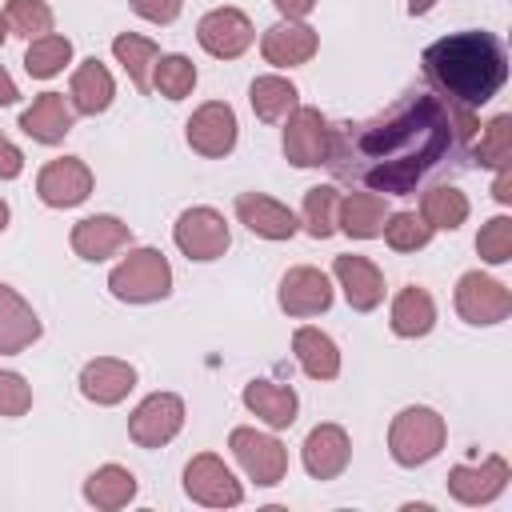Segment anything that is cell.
<instances>
[{"mask_svg":"<svg viewBox=\"0 0 512 512\" xmlns=\"http://www.w3.org/2000/svg\"><path fill=\"white\" fill-rule=\"evenodd\" d=\"M16 96H20V92H16L12 76H8L4 68H0V104H16Z\"/></svg>","mask_w":512,"mask_h":512,"instance_id":"cell-45","label":"cell"},{"mask_svg":"<svg viewBox=\"0 0 512 512\" xmlns=\"http://www.w3.org/2000/svg\"><path fill=\"white\" fill-rule=\"evenodd\" d=\"M132 388H136V368L128 360L100 356V360H88L80 372V392L92 404H120Z\"/></svg>","mask_w":512,"mask_h":512,"instance_id":"cell-20","label":"cell"},{"mask_svg":"<svg viewBox=\"0 0 512 512\" xmlns=\"http://www.w3.org/2000/svg\"><path fill=\"white\" fill-rule=\"evenodd\" d=\"M228 448H232V456L240 460V468H244L260 488L280 484L284 472H288V452H284V444H280L276 436H264V432H256V428H232Z\"/></svg>","mask_w":512,"mask_h":512,"instance_id":"cell-5","label":"cell"},{"mask_svg":"<svg viewBox=\"0 0 512 512\" xmlns=\"http://www.w3.org/2000/svg\"><path fill=\"white\" fill-rule=\"evenodd\" d=\"M456 312L468 324H500L512 312V292L484 272H464L456 284Z\"/></svg>","mask_w":512,"mask_h":512,"instance_id":"cell-10","label":"cell"},{"mask_svg":"<svg viewBox=\"0 0 512 512\" xmlns=\"http://www.w3.org/2000/svg\"><path fill=\"white\" fill-rule=\"evenodd\" d=\"M352 460L348 432L340 424H316L304 440V468L312 480H336Z\"/></svg>","mask_w":512,"mask_h":512,"instance_id":"cell-16","label":"cell"},{"mask_svg":"<svg viewBox=\"0 0 512 512\" xmlns=\"http://www.w3.org/2000/svg\"><path fill=\"white\" fill-rule=\"evenodd\" d=\"M292 352H296L300 368H304L312 380H336V376H340V352H336L332 336H324L320 328H296Z\"/></svg>","mask_w":512,"mask_h":512,"instance_id":"cell-28","label":"cell"},{"mask_svg":"<svg viewBox=\"0 0 512 512\" xmlns=\"http://www.w3.org/2000/svg\"><path fill=\"white\" fill-rule=\"evenodd\" d=\"M4 20L16 36H28V40H40L52 32V8L44 0H8Z\"/></svg>","mask_w":512,"mask_h":512,"instance_id":"cell-38","label":"cell"},{"mask_svg":"<svg viewBox=\"0 0 512 512\" xmlns=\"http://www.w3.org/2000/svg\"><path fill=\"white\" fill-rule=\"evenodd\" d=\"M492 196H496L500 204H512V168H500V176H496V184H492Z\"/></svg>","mask_w":512,"mask_h":512,"instance_id":"cell-44","label":"cell"},{"mask_svg":"<svg viewBox=\"0 0 512 512\" xmlns=\"http://www.w3.org/2000/svg\"><path fill=\"white\" fill-rule=\"evenodd\" d=\"M336 204H340V192L332 184H316V188L304 192V228H308V236L328 240L336 232Z\"/></svg>","mask_w":512,"mask_h":512,"instance_id":"cell-34","label":"cell"},{"mask_svg":"<svg viewBox=\"0 0 512 512\" xmlns=\"http://www.w3.org/2000/svg\"><path fill=\"white\" fill-rule=\"evenodd\" d=\"M432 4H436V0H408V12H412V16H424Z\"/></svg>","mask_w":512,"mask_h":512,"instance_id":"cell-46","label":"cell"},{"mask_svg":"<svg viewBox=\"0 0 512 512\" xmlns=\"http://www.w3.org/2000/svg\"><path fill=\"white\" fill-rule=\"evenodd\" d=\"M196 40L204 52H212L220 60H236L252 44V20L240 8H212L196 24Z\"/></svg>","mask_w":512,"mask_h":512,"instance_id":"cell-13","label":"cell"},{"mask_svg":"<svg viewBox=\"0 0 512 512\" xmlns=\"http://www.w3.org/2000/svg\"><path fill=\"white\" fill-rule=\"evenodd\" d=\"M20 168H24L20 148L0 132V180H16V176H20Z\"/></svg>","mask_w":512,"mask_h":512,"instance_id":"cell-42","label":"cell"},{"mask_svg":"<svg viewBox=\"0 0 512 512\" xmlns=\"http://www.w3.org/2000/svg\"><path fill=\"white\" fill-rule=\"evenodd\" d=\"M428 84L448 96V104L480 108L488 104L508 80L504 44L492 32H452L424 48L420 56Z\"/></svg>","mask_w":512,"mask_h":512,"instance_id":"cell-2","label":"cell"},{"mask_svg":"<svg viewBox=\"0 0 512 512\" xmlns=\"http://www.w3.org/2000/svg\"><path fill=\"white\" fill-rule=\"evenodd\" d=\"M236 216L248 232L264 236V240H292L296 228H300L292 208H284L280 200H272L264 192H240L236 196Z\"/></svg>","mask_w":512,"mask_h":512,"instance_id":"cell-17","label":"cell"},{"mask_svg":"<svg viewBox=\"0 0 512 512\" xmlns=\"http://www.w3.org/2000/svg\"><path fill=\"white\" fill-rule=\"evenodd\" d=\"M4 228H8V204L0 200V232H4Z\"/></svg>","mask_w":512,"mask_h":512,"instance_id":"cell-47","label":"cell"},{"mask_svg":"<svg viewBox=\"0 0 512 512\" xmlns=\"http://www.w3.org/2000/svg\"><path fill=\"white\" fill-rule=\"evenodd\" d=\"M432 324H436V304H432V296H428L424 288H416V284L400 288L396 300H392V332L404 336V340H416V336H428Z\"/></svg>","mask_w":512,"mask_h":512,"instance_id":"cell-27","label":"cell"},{"mask_svg":"<svg viewBox=\"0 0 512 512\" xmlns=\"http://www.w3.org/2000/svg\"><path fill=\"white\" fill-rule=\"evenodd\" d=\"M332 272H336V280L344 288V300L356 312H372L384 300V276L368 256H336Z\"/></svg>","mask_w":512,"mask_h":512,"instance_id":"cell-19","label":"cell"},{"mask_svg":"<svg viewBox=\"0 0 512 512\" xmlns=\"http://www.w3.org/2000/svg\"><path fill=\"white\" fill-rule=\"evenodd\" d=\"M184 492L196 500V504H208V508H232L244 500L240 492V480L228 472V464L212 452H200L188 460L184 468Z\"/></svg>","mask_w":512,"mask_h":512,"instance_id":"cell-8","label":"cell"},{"mask_svg":"<svg viewBox=\"0 0 512 512\" xmlns=\"http://www.w3.org/2000/svg\"><path fill=\"white\" fill-rule=\"evenodd\" d=\"M32 408V388L16 372H0V416H24Z\"/></svg>","mask_w":512,"mask_h":512,"instance_id":"cell-40","label":"cell"},{"mask_svg":"<svg viewBox=\"0 0 512 512\" xmlns=\"http://www.w3.org/2000/svg\"><path fill=\"white\" fill-rule=\"evenodd\" d=\"M380 236L388 240L392 252H416V248H424L432 240V224L424 216H416V212H388Z\"/></svg>","mask_w":512,"mask_h":512,"instance_id":"cell-35","label":"cell"},{"mask_svg":"<svg viewBox=\"0 0 512 512\" xmlns=\"http://www.w3.org/2000/svg\"><path fill=\"white\" fill-rule=\"evenodd\" d=\"M172 240L188 260H216L228 252L232 232L216 208H188V212H180Z\"/></svg>","mask_w":512,"mask_h":512,"instance_id":"cell-6","label":"cell"},{"mask_svg":"<svg viewBox=\"0 0 512 512\" xmlns=\"http://www.w3.org/2000/svg\"><path fill=\"white\" fill-rule=\"evenodd\" d=\"M152 80H156V92L168 96V100H184L196 84V64L188 56H160L156 68H152Z\"/></svg>","mask_w":512,"mask_h":512,"instance_id":"cell-36","label":"cell"},{"mask_svg":"<svg viewBox=\"0 0 512 512\" xmlns=\"http://www.w3.org/2000/svg\"><path fill=\"white\" fill-rule=\"evenodd\" d=\"M476 252L488 264H508L512 260V220L508 216H492L476 236Z\"/></svg>","mask_w":512,"mask_h":512,"instance_id":"cell-39","label":"cell"},{"mask_svg":"<svg viewBox=\"0 0 512 512\" xmlns=\"http://www.w3.org/2000/svg\"><path fill=\"white\" fill-rule=\"evenodd\" d=\"M272 4H276V12L284 20H300V16H308L316 8V0H272Z\"/></svg>","mask_w":512,"mask_h":512,"instance_id":"cell-43","label":"cell"},{"mask_svg":"<svg viewBox=\"0 0 512 512\" xmlns=\"http://www.w3.org/2000/svg\"><path fill=\"white\" fill-rule=\"evenodd\" d=\"M316 32L308 28V24H300V20H280V24H272L268 32H264V40H260V52H264V60L268 64H276V68H296V64H304V60H312L316 56Z\"/></svg>","mask_w":512,"mask_h":512,"instance_id":"cell-21","label":"cell"},{"mask_svg":"<svg viewBox=\"0 0 512 512\" xmlns=\"http://www.w3.org/2000/svg\"><path fill=\"white\" fill-rule=\"evenodd\" d=\"M128 4H132L136 16H144L152 24H172L180 16V4L184 0H128Z\"/></svg>","mask_w":512,"mask_h":512,"instance_id":"cell-41","label":"cell"},{"mask_svg":"<svg viewBox=\"0 0 512 512\" xmlns=\"http://www.w3.org/2000/svg\"><path fill=\"white\" fill-rule=\"evenodd\" d=\"M20 128L40 144H60L72 132V104L64 92H44L32 100V108L20 112Z\"/></svg>","mask_w":512,"mask_h":512,"instance_id":"cell-23","label":"cell"},{"mask_svg":"<svg viewBox=\"0 0 512 512\" xmlns=\"http://www.w3.org/2000/svg\"><path fill=\"white\" fill-rule=\"evenodd\" d=\"M4 36H8V20L0 16V44H4Z\"/></svg>","mask_w":512,"mask_h":512,"instance_id":"cell-48","label":"cell"},{"mask_svg":"<svg viewBox=\"0 0 512 512\" xmlns=\"http://www.w3.org/2000/svg\"><path fill=\"white\" fill-rule=\"evenodd\" d=\"M248 100H252V112L264 120V124H276L284 120L292 108H300V92L292 80L284 76H256L252 88H248Z\"/></svg>","mask_w":512,"mask_h":512,"instance_id":"cell-30","label":"cell"},{"mask_svg":"<svg viewBox=\"0 0 512 512\" xmlns=\"http://www.w3.org/2000/svg\"><path fill=\"white\" fill-rule=\"evenodd\" d=\"M280 308L288 316H316V312H328L332 308V284L320 268H288L284 280H280Z\"/></svg>","mask_w":512,"mask_h":512,"instance_id":"cell-14","label":"cell"},{"mask_svg":"<svg viewBox=\"0 0 512 512\" xmlns=\"http://www.w3.org/2000/svg\"><path fill=\"white\" fill-rule=\"evenodd\" d=\"M420 216H424L432 228L452 232V228H460V224L468 220V196H464L460 188H452V184H436V188L424 192Z\"/></svg>","mask_w":512,"mask_h":512,"instance_id":"cell-32","label":"cell"},{"mask_svg":"<svg viewBox=\"0 0 512 512\" xmlns=\"http://www.w3.org/2000/svg\"><path fill=\"white\" fill-rule=\"evenodd\" d=\"M68 96H72V108L84 112V116H96L112 104L116 96V84H112V72L92 56L84 60L76 72H72V84H68Z\"/></svg>","mask_w":512,"mask_h":512,"instance_id":"cell-25","label":"cell"},{"mask_svg":"<svg viewBox=\"0 0 512 512\" xmlns=\"http://www.w3.org/2000/svg\"><path fill=\"white\" fill-rule=\"evenodd\" d=\"M112 52H116V60L124 64V72H128V80L136 84V92H148V88H152V68H156V60H160L156 40L136 36V32H120V36L112 40Z\"/></svg>","mask_w":512,"mask_h":512,"instance_id":"cell-31","label":"cell"},{"mask_svg":"<svg viewBox=\"0 0 512 512\" xmlns=\"http://www.w3.org/2000/svg\"><path fill=\"white\" fill-rule=\"evenodd\" d=\"M504 488H508V460H504V456H488V460H480L476 468L456 464V468L448 472V492H452L460 504H488V500H496Z\"/></svg>","mask_w":512,"mask_h":512,"instance_id":"cell-15","label":"cell"},{"mask_svg":"<svg viewBox=\"0 0 512 512\" xmlns=\"http://www.w3.org/2000/svg\"><path fill=\"white\" fill-rule=\"evenodd\" d=\"M128 244H132V232H128V224L116 220V216H84V220L72 228V252H76L80 260H92V264L108 260L112 252H120V248H128Z\"/></svg>","mask_w":512,"mask_h":512,"instance_id":"cell-18","label":"cell"},{"mask_svg":"<svg viewBox=\"0 0 512 512\" xmlns=\"http://www.w3.org/2000/svg\"><path fill=\"white\" fill-rule=\"evenodd\" d=\"M244 404L248 412H256L268 428H288L296 420V392L288 384H272V380H252L244 384Z\"/></svg>","mask_w":512,"mask_h":512,"instance_id":"cell-26","label":"cell"},{"mask_svg":"<svg viewBox=\"0 0 512 512\" xmlns=\"http://www.w3.org/2000/svg\"><path fill=\"white\" fill-rule=\"evenodd\" d=\"M132 496H136V476L128 468H120V464H104V468H96L84 480V500L96 504V508H104V512L124 508Z\"/></svg>","mask_w":512,"mask_h":512,"instance_id":"cell-29","label":"cell"},{"mask_svg":"<svg viewBox=\"0 0 512 512\" xmlns=\"http://www.w3.org/2000/svg\"><path fill=\"white\" fill-rule=\"evenodd\" d=\"M92 192V172L84 160L76 156H60V160H48L36 176V196L48 204V208H76L84 204Z\"/></svg>","mask_w":512,"mask_h":512,"instance_id":"cell-11","label":"cell"},{"mask_svg":"<svg viewBox=\"0 0 512 512\" xmlns=\"http://www.w3.org/2000/svg\"><path fill=\"white\" fill-rule=\"evenodd\" d=\"M36 336H40V320H36L32 304L16 288L0 284V356L24 352Z\"/></svg>","mask_w":512,"mask_h":512,"instance_id":"cell-22","label":"cell"},{"mask_svg":"<svg viewBox=\"0 0 512 512\" xmlns=\"http://www.w3.org/2000/svg\"><path fill=\"white\" fill-rule=\"evenodd\" d=\"M384 220H388V204L380 192H348L340 204H336V224L356 236V240H372L384 232Z\"/></svg>","mask_w":512,"mask_h":512,"instance_id":"cell-24","label":"cell"},{"mask_svg":"<svg viewBox=\"0 0 512 512\" xmlns=\"http://www.w3.org/2000/svg\"><path fill=\"white\" fill-rule=\"evenodd\" d=\"M456 148L452 104L440 96H400L388 112L328 128V168L336 180L384 196H412L416 184Z\"/></svg>","mask_w":512,"mask_h":512,"instance_id":"cell-1","label":"cell"},{"mask_svg":"<svg viewBox=\"0 0 512 512\" xmlns=\"http://www.w3.org/2000/svg\"><path fill=\"white\" fill-rule=\"evenodd\" d=\"M184 428V400L176 392H152L128 416V436L140 448H164Z\"/></svg>","mask_w":512,"mask_h":512,"instance_id":"cell-7","label":"cell"},{"mask_svg":"<svg viewBox=\"0 0 512 512\" xmlns=\"http://www.w3.org/2000/svg\"><path fill=\"white\" fill-rule=\"evenodd\" d=\"M284 156L296 168H320L328 160V120L320 108H292L284 124Z\"/></svg>","mask_w":512,"mask_h":512,"instance_id":"cell-12","label":"cell"},{"mask_svg":"<svg viewBox=\"0 0 512 512\" xmlns=\"http://www.w3.org/2000/svg\"><path fill=\"white\" fill-rule=\"evenodd\" d=\"M444 436H448L444 416L432 412V408H424V404H412V408H404L392 420V428H388V452H392V460L400 468H416V464H428L444 448Z\"/></svg>","mask_w":512,"mask_h":512,"instance_id":"cell-4","label":"cell"},{"mask_svg":"<svg viewBox=\"0 0 512 512\" xmlns=\"http://www.w3.org/2000/svg\"><path fill=\"white\" fill-rule=\"evenodd\" d=\"M68 60H72V40L68 36H52V32L40 36V40H32L28 52H24V68L36 80H48V76L64 72Z\"/></svg>","mask_w":512,"mask_h":512,"instance_id":"cell-33","label":"cell"},{"mask_svg":"<svg viewBox=\"0 0 512 512\" xmlns=\"http://www.w3.org/2000/svg\"><path fill=\"white\" fill-rule=\"evenodd\" d=\"M476 164H480V168H496V172L512 164V116H508V112L496 116V120L484 128L480 148H476Z\"/></svg>","mask_w":512,"mask_h":512,"instance_id":"cell-37","label":"cell"},{"mask_svg":"<svg viewBox=\"0 0 512 512\" xmlns=\"http://www.w3.org/2000/svg\"><path fill=\"white\" fill-rule=\"evenodd\" d=\"M184 136H188V148L216 160V156H228L236 148V112L224 104V100H208L200 104L188 124H184Z\"/></svg>","mask_w":512,"mask_h":512,"instance_id":"cell-9","label":"cell"},{"mask_svg":"<svg viewBox=\"0 0 512 512\" xmlns=\"http://www.w3.org/2000/svg\"><path fill=\"white\" fill-rule=\"evenodd\" d=\"M108 288L124 304H152L172 292V268L160 248H132L108 276Z\"/></svg>","mask_w":512,"mask_h":512,"instance_id":"cell-3","label":"cell"}]
</instances>
